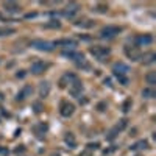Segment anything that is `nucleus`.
Returning a JSON list of instances; mask_svg holds the SVG:
<instances>
[{"instance_id":"f03ea898","label":"nucleus","mask_w":156,"mask_h":156,"mask_svg":"<svg viewBox=\"0 0 156 156\" xmlns=\"http://www.w3.org/2000/svg\"><path fill=\"white\" fill-rule=\"evenodd\" d=\"M122 31L120 27H114V25H108V27H103L100 30V37L103 39H109V37H114L116 35H119Z\"/></svg>"},{"instance_id":"5701e85b","label":"nucleus","mask_w":156,"mask_h":156,"mask_svg":"<svg viewBox=\"0 0 156 156\" xmlns=\"http://www.w3.org/2000/svg\"><path fill=\"white\" fill-rule=\"evenodd\" d=\"M131 105H133L131 98H127V100L123 102V105H122V111H123V112H128V111L131 109Z\"/></svg>"},{"instance_id":"72a5a7b5","label":"nucleus","mask_w":156,"mask_h":156,"mask_svg":"<svg viewBox=\"0 0 156 156\" xmlns=\"http://www.w3.org/2000/svg\"><path fill=\"white\" fill-rule=\"evenodd\" d=\"M0 155H8V148H3V147H0Z\"/></svg>"},{"instance_id":"412c9836","label":"nucleus","mask_w":156,"mask_h":156,"mask_svg":"<svg viewBox=\"0 0 156 156\" xmlns=\"http://www.w3.org/2000/svg\"><path fill=\"white\" fill-rule=\"evenodd\" d=\"M14 33H16V30L10 28V27H3V28H0V36H8V35H14Z\"/></svg>"},{"instance_id":"7c9ffc66","label":"nucleus","mask_w":156,"mask_h":156,"mask_svg":"<svg viewBox=\"0 0 156 156\" xmlns=\"http://www.w3.org/2000/svg\"><path fill=\"white\" fill-rule=\"evenodd\" d=\"M45 27H56V28H59V27H61V24H59L58 20H52V24H47Z\"/></svg>"},{"instance_id":"aec40b11","label":"nucleus","mask_w":156,"mask_h":156,"mask_svg":"<svg viewBox=\"0 0 156 156\" xmlns=\"http://www.w3.org/2000/svg\"><path fill=\"white\" fill-rule=\"evenodd\" d=\"M145 81H147L150 86L156 84V72H150V74H148L147 77H145Z\"/></svg>"},{"instance_id":"9b49d317","label":"nucleus","mask_w":156,"mask_h":156,"mask_svg":"<svg viewBox=\"0 0 156 156\" xmlns=\"http://www.w3.org/2000/svg\"><path fill=\"white\" fill-rule=\"evenodd\" d=\"M63 55L66 56V58H69V59H74L75 63H78V61L84 59L83 53H80V52H75L74 48H70V50H64V52H63Z\"/></svg>"},{"instance_id":"7ed1b4c3","label":"nucleus","mask_w":156,"mask_h":156,"mask_svg":"<svg viewBox=\"0 0 156 156\" xmlns=\"http://www.w3.org/2000/svg\"><path fill=\"white\" fill-rule=\"evenodd\" d=\"M91 53H92V55L95 56L98 61H103V58H106V56L111 53V50H109V47H102V45H95V47L91 48Z\"/></svg>"},{"instance_id":"b1692460","label":"nucleus","mask_w":156,"mask_h":156,"mask_svg":"<svg viewBox=\"0 0 156 156\" xmlns=\"http://www.w3.org/2000/svg\"><path fill=\"white\" fill-rule=\"evenodd\" d=\"M127 127H128V120H127V119H122V120L119 122V123L116 125V128H117V130H119V131L125 130V128H127Z\"/></svg>"},{"instance_id":"2eb2a0df","label":"nucleus","mask_w":156,"mask_h":156,"mask_svg":"<svg viewBox=\"0 0 156 156\" xmlns=\"http://www.w3.org/2000/svg\"><path fill=\"white\" fill-rule=\"evenodd\" d=\"M48 94H50V83L42 81V83H41V86H39V95L42 98H45V97H48Z\"/></svg>"},{"instance_id":"ddd939ff","label":"nucleus","mask_w":156,"mask_h":156,"mask_svg":"<svg viewBox=\"0 0 156 156\" xmlns=\"http://www.w3.org/2000/svg\"><path fill=\"white\" fill-rule=\"evenodd\" d=\"M61 45L74 48V47H77V41H74V39H59V41H55V42H53V47H61Z\"/></svg>"},{"instance_id":"2f4dec72","label":"nucleus","mask_w":156,"mask_h":156,"mask_svg":"<svg viewBox=\"0 0 156 156\" xmlns=\"http://www.w3.org/2000/svg\"><path fill=\"white\" fill-rule=\"evenodd\" d=\"M16 77H17V78H24V77H25V70H19L17 74H16Z\"/></svg>"},{"instance_id":"a878e982","label":"nucleus","mask_w":156,"mask_h":156,"mask_svg":"<svg viewBox=\"0 0 156 156\" xmlns=\"http://www.w3.org/2000/svg\"><path fill=\"white\" fill-rule=\"evenodd\" d=\"M117 133H119V130H117V128L114 127L112 130L108 133V136H106V139H108V140H112V139H114V138H116V136H117Z\"/></svg>"},{"instance_id":"423d86ee","label":"nucleus","mask_w":156,"mask_h":156,"mask_svg":"<svg viewBox=\"0 0 156 156\" xmlns=\"http://www.w3.org/2000/svg\"><path fill=\"white\" fill-rule=\"evenodd\" d=\"M31 47H35L37 48V50H42V52H52L53 48V42H48V41H41V39H37V41H31Z\"/></svg>"},{"instance_id":"f257e3e1","label":"nucleus","mask_w":156,"mask_h":156,"mask_svg":"<svg viewBox=\"0 0 156 156\" xmlns=\"http://www.w3.org/2000/svg\"><path fill=\"white\" fill-rule=\"evenodd\" d=\"M81 92H83V83L78 80L77 75H74L72 74V77H70V81H69V94L72 97H80L81 95Z\"/></svg>"},{"instance_id":"6ab92c4d","label":"nucleus","mask_w":156,"mask_h":156,"mask_svg":"<svg viewBox=\"0 0 156 156\" xmlns=\"http://www.w3.org/2000/svg\"><path fill=\"white\" fill-rule=\"evenodd\" d=\"M147 147H148L147 140H139V142L134 144V145H131V150H145Z\"/></svg>"},{"instance_id":"4be33fe9","label":"nucleus","mask_w":156,"mask_h":156,"mask_svg":"<svg viewBox=\"0 0 156 156\" xmlns=\"http://www.w3.org/2000/svg\"><path fill=\"white\" fill-rule=\"evenodd\" d=\"M155 95H156L155 89H150V87H147V89L142 91V97H145V98H153Z\"/></svg>"},{"instance_id":"dca6fc26","label":"nucleus","mask_w":156,"mask_h":156,"mask_svg":"<svg viewBox=\"0 0 156 156\" xmlns=\"http://www.w3.org/2000/svg\"><path fill=\"white\" fill-rule=\"evenodd\" d=\"M155 59H156V55L153 52H148V53H145V55L140 56V61H142L144 64H151Z\"/></svg>"},{"instance_id":"473e14b6","label":"nucleus","mask_w":156,"mask_h":156,"mask_svg":"<svg viewBox=\"0 0 156 156\" xmlns=\"http://www.w3.org/2000/svg\"><path fill=\"white\" fill-rule=\"evenodd\" d=\"M105 108H106V103H100V105L97 106V109H98V111H105Z\"/></svg>"},{"instance_id":"a211bd4d","label":"nucleus","mask_w":156,"mask_h":156,"mask_svg":"<svg viewBox=\"0 0 156 156\" xmlns=\"http://www.w3.org/2000/svg\"><path fill=\"white\" fill-rule=\"evenodd\" d=\"M47 128H48V127H47L45 123H39V125H36L33 130H35V133H36L37 136H39V138H42V134H44L45 131H47Z\"/></svg>"},{"instance_id":"6e6552de","label":"nucleus","mask_w":156,"mask_h":156,"mask_svg":"<svg viewBox=\"0 0 156 156\" xmlns=\"http://www.w3.org/2000/svg\"><path fill=\"white\" fill-rule=\"evenodd\" d=\"M128 72H130V67H128L125 63H116V64L112 66V74H114V77H117V75L127 77Z\"/></svg>"},{"instance_id":"393cba45","label":"nucleus","mask_w":156,"mask_h":156,"mask_svg":"<svg viewBox=\"0 0 156 156\" xmlns=\"http://www.w3.org/2000/svg\"><path fill=\"white\" fill-rule=\"evenodd\" d=\"M77 66L80 67V69H86V70H89V69H91L89 63H86V59H81V61H78V63H77Z\"/></svg>"},{"instance_id":"f8f14e48","label":"nucleus","mask_w":156,"mask_h":156,"mask_svg":"<svg viewBox=\"0 0 156 156\" xmlns=\"http://www.w3.org/2000/svg\"><path fill=\"white\" fill-rule=\"evenodd\" d=\"M134 41L138 45H150L153 42V37H151V35H139L134 37Z\"/></svg>"},{"instance_id":"c9c22d12","label":"nucleus","mask_w":156,"mask_h":156,"mask_svg":"<svg viewBox=\"0 0 156 156\" xmlns=\"http://www.w3.org/2000/svg\"><path fill=\"white\" fill-rule=\"evenodd\" d=\"M2 100H3V94L0 92V102H2Z\"/></svg>"},{"instance_id":"4468645a","label":"nucleus","mask_w":156,"mask_h":156,"mask_svg":"<svg viewBox=\"0 0 156 156\" xmlns=\"http://www.w3.org/2000/svg\"><path fill=\"white\" fill-rule=\"evenodd\" d=\"M3 8H5L6 13H19L20 11V6L16 2H5L3 3Z\"/></svg>"},{"instance_id":"cd10ccee","label":"nucleus","mask_w":156,"mask_h":156,"mask_svg":"<svg viewBox=\"0 0 156 156\" xmlns=\"http://www.w3.org/2000/svg\"><path fill=\"white\" fill-rule=\"evenodd\" d=\"M98 147H100V144H98V142H94V144H87V150H97V148Z\"/></svg>"},{"instance_id":"f3484780","label":"nucleus","mask_w":156,"mask_h":156,"mask_svg":"<svg viewBox=\"0 0 156 156\" xmlns=\"http://www.w3.org/2000/svg\"><path fill=\"white\" fill-rule=\"evenodd\" d=\"M64 140H66V144H67L70 148H75V147H77V140H75V136L72 134V133H67L66 138H64Z\"/></svg>"},{"instance_id":"c85d7f7f","label":"nucleus","mask_w":156,"mask_h":156,"mask_svg":"<svg viewBox=\"0 0 156 156\" xmlns=\"http://www.w3.org/2000/svg\"><path fill=\"white\" fill-rule=\"evenodd\" d=\"M33 108H35V112H37V114H39L41 111H42V105H41L39 102H36V103L33 105Z\"/></svg>"},{"instance_id":"39448f33","label":"nucleus","mask_w":156,"mask_h":156,"mask_svg":"<svg viewBox=\"0 0 156 156\" xmlns=\"http://www.w3.org/2000/svg\"><path fill=\"white\" fill-rule=\"evenodd\" d=\"M125 55L128 56V59L131 61H139L140 56H142V53L136 45H125Z\"/></svg>"},{"instance_id":"1a4fd4ad","label":"nucleus","mask_w":156,"mask_h":156,"mask_svg":"<svg viewBox=\"0 0 156 156\" xmlns=\"http://www.w3.org/2000/svg\"><path fill=\"white\" fill-rule=\"evenodd\" d=\"M31 94H33V87L30 86V84H27V86H24V87H22V89L17 92L16 100H17V102H24V100H27L28 97H31Z\"/></svg>"},{"instance_id":"f704fd0d","label":"nucleus","mask_w":156,"mask_h":156,"mask_svg":"<svg viewBox=\"0 0 156 156\" xmlns=\"http://www.w3.org/2000/svg\"><path fill=\"white\" fill-rule=\"evenodd\" d=\"M105 84H108V86H112V84H111V80H109V78H105Z\"/></svg>"},{"instance_id":"c756f323","label":"nucleus","mask_w":156,"mask_h":156,"mask_svg":"<svg viewBox=\"0 0 156 156\" xmlns=\"http://www.w3.org/2000/svg\"><path fill=\"white\" fill-rule=\"evenodd\" d=\"M97 11H100V13H106V11H108V5H97Z\"/></svg>"},{"instance_id":"9d476101","label":"nucleus","mask_w":156,"mask_h":156,"mask_svg":"<svg viewBox=\"0 0 156 156\" xmlns=\"http://www.w3.org/2000/svg\"><path fill=\"white\" fill-rule=\"evenodd\" d=\"M78 10H80V5H78V3H69V5H67L66 8L63 10V16L72 19L75 14L78 13Z\"/></svg>"},{"instance_id":"20e7f679","label":"nucleus","mask_w":156,"mask_h":156,"mask_svg":"<svg viewBox=\"0 0 156 156\" xmlns=\"http://www.w3.org/2000/svg\"><path fill=\"white\" fill-rule=\"evenodd\" d=\"M75 111V105L74 103H69L67 100H63L59 103V114L63 117H70Z\"/></svg>"},{"instance_id":"bb28decb","label":"nucleus","mask_w":156,"mask_h":156,"mask_svg":"<svg viewBox=\"0 0 156 156\" xmlns=\"http://www.w3.org/2000/svg\"><path fill=\"white\" fill-rule=\"evenodd\" d=\"M116 78L119 80V83H122L123 86H127V84H128V78H127V77H122V75H117Z\"/></svg>"},{"instance_id":"0eeeda50","label":"nucleus","mask_w":156,"mask_h":156,"mask_svg":"<svg viewBox=\"0 0 156 156\" xmlns=\"http://www.w3.org/2000/svg\"><path fill=\"white\" fill-rule=\"evenodd\" d=\"M50 67V64L48 63H44V61H35V63L31 64V67H30V70H31V74L35 75H41L42 72H45Z\"/></svg>"}]
</instances>
